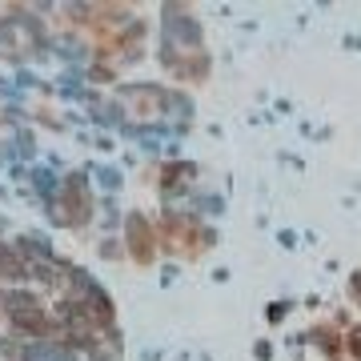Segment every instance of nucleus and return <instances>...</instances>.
<instances>
[{"label": "nucleus", "instance_id": "f257e3e1", "mask_svg": "<svg viewBox=\"0 0 361 361\" xmlns=\"http://www.w3.org/2000/svg\"><path fill=\"white\" fill-rule=\"evenodd\" d=\"M28 361H61V353L52 345H28Z\"/></svg>", "mask_w": 361, "mask_h": 361}]
</instances>
